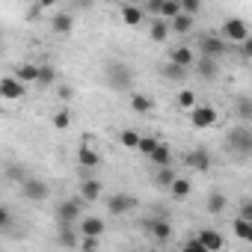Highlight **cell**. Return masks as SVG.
<instances>
[{"label":"cell","instance_id":"cell-1","mask_svg":"<svg viewBox=\"0 0 252 252\" xmlns=\"http://www.w3.org/2000/svg\"><path fill=\"white\" fill-rule=\"evenodd\" d=\"M104 74H107L110 89H116V92H128L134 86V71L125 65V63H119V60H110L107 68H104Z\"/></svg>","mask_w":252,"mask_h":252},{"label":"cell","instance_id":"cell-2","mask_svg":"<svg viewBox=\"0 0 252 252\" xmlns=\"http://www.w3.org/2000/svg\"><path fill=\"white\" fill-rule=\"evenodd\" d=\"M225 146H228L231 152H237L240 158H246V155L252 152V131L246 128V125H240V128L228 131V137H225Z\"/></svg>","mask_w":252,"mask_h":252},{"label":"cell","instance_id":"cell-3","mask_svg":"<svg viewBox=\"0 0 252 252\" xmlns=\"http://www.w3.org/2000/svg\"><path fill=\"white\" fill-rule=\"evenodd\" d=\"M187 113H190L193 128H214V125H217V119H220L217 107H211V104H193Z\"/></svg>","mask_w":252,"mask_h":252},{"label":"cell","instance_id":"cell-4","mask_svg":"<svg viewBox=\"0 0 252 252\" xmlns=\"http://www.w3.org/2000/svg\"><path fill=\"white\" fill-rule=\"evenodd\" d=\"M83 199L80 196H74V199H65V202H60L57 205V222H65V225H74L77 220H80V214H83Z\"/></svg>","mask_w":252,"mask_h":252},{"label":"cell","instance_id":"cell-5","mask_svg":"<svg viewBox=\"0 0 252 252\" xmlns=\"http://www.w3.org/2000/svg\"><path fill=\"white\" fill-rule=\"evenodd\" d=\"M21 193H24V199H30V202H45V199L51 196V187H48V181L27 175V178L21 181Z\"/></svg>","mask_w":252,"mask_h":252},{"label":"cell","instance_id":"cell-6","mask_svg":"<svg viewBox=\"0 0 252 252\" xmlns=\"http://www.w3.org/2000/svg\"><path fill=\"white\" fill-rule=\"evenodd\" d=\"M228 45H240L243 39H249V24L246 21H240V18H228L225 24H222V33H220Z\"/></svg>","mask_w":252,"mask_h":252},{"label":"cell","instance_id":"cell-7","mask_svg":"<svg viewBox=\"0 0 252 252\" xmlns=\"http://www.w3.org/2000/svg\"><path fill=\"white\" fill-rule=\"evenodd\" d=\"M199 48H202V57H211V60H220L228 54V42L222 36H202Z\"/></svg>","mask_w":252,"mask_h":252},{"label":"cell","instance_id":"cell-8","mask_svg":"<svg viewBox=\"0 0 252 252\" xmlns=\"http://www.w3.org/2000/svg\"><path fill=\"white\" fill-rule=\"evenodd\" d=\"M134 205H137V199H134L131 193H113V196L107 199V211H110L113 217H122V214L134 211Z\"/></svg>","mask_w":252,"mask_h":252},{"label":"cell","instance_id":"cell-9","mask_svg":"<svg viewBox=\"0 0 252 252\" xmlns=\"http://www.w3.org/2000/svg\"><path fill=\"white\" fill-rule=\"evenodd\" d=\"M146 231L149 237H155L158 243H166L172 237V222L163 220V217H155V220H146Z\"/></svg>","mask_w":252,"mask_h":252},{"label":"cell","instance_id":"cell-10","mask_svg":"<svg viewBox=\"0 0 252 252\" xmlns=\"http://www.w3.org/2000/svg\"><path fill=\"white\" fill-rule=\"evenodd\" d=\"M24 92H27V83H21L15 74L0 80V98H6V101H18V98H24Z\"/></svg>","mask_w":252,"mask_h":252},{"label":"cell","instance_id":"cell-11","mask_svg":"<svg viewBox=\"0 0 252 252\" xmlns=\"http://www.w3.org/2000/svg\"><path fill=\"white\" fill-rule=\"evenodd\" d=\"M184 163H187L190 169H196V172H208V169H211V155H208L205 149H193V152L184 158Z\"/></svg>","mask_w":252,"mask_h":252},{"label":"cell","instance_id":"cell-12","mask_svg":"<svg viewBox=\"0 0 252 252\" xmlns=\"http://www.w3.org/2000/svg\"><path fill=\"white\" fill-rule=\"evenodd\" d=\"M199 243L205 246V252H220V249L225 246L222 234H220V231H214V228H205V231L199 234Z\"/></svg>","mask_w":252,"mask_h":252},{"label":"cell","instance_id":"cell-13","mask_svg":"<svg viewBox=\"0 0 252 252\" xmlns=\"http://www.w3.org/2000/svg\"><path fill=\"white\" fill-rule=\"evenodd\" d=\"M77 163H80V166H86V169H95V166L101 163V155H98L92 146H86V143H83V146L77 149Z\"/></svg>","mask_w":252,"mask_h":252},{"label":"cell","instance_id":"cell-14","mask_svg":"<svg viewBox=\"0 0 252 252\" xmlns=\"http://www.w3.org/2000/svg\"><path fill=\"white\" fill-rule=\"evenodd\" d=\"M51 30H54L57 36H68V33L74 30V18H71V15H65V12H60V15H54V18H51Z\"/></svg>","mask_w":252,"mask_h":252},{"label":"cell","instance_id":"cell-15","mask_svg":"<svg viewBox=\"0 0 252 252\" xmlns=\"http://www.w3.org/2000/svg\"><path fill=\"white\" fill-rule=\"evenodd\" d=\"M104 228H107V225H104V220H101V217H83V220H80V231H83V234H89V237H101V234H104Z\"/></svg>","mask_w":252,"mask_h":252},{"label":"cell","instance_id":"cell-16","mask_svg":"<svg viewBox=\"0 0 252 252\" xmlns=\"http://www.w3.org/2000/svg\"><path fill=\"white\" fill-rule=\"evenodd\" d=\"M193 65H196V71H199L205 80H214V77L220 74V65H217V60H211V57H202V60H196Z\"/></svg>","mask_w":252,"mask_h":252},{"label":"cell","instance_id":"cell-17","mask_svg":"<svg viewBox=\"0 0 252 252\" xmlns=\"http://www.w3.org/2000/svg\"><path fill=\"white\" fill-rule=\"evenodd\" d=\"M143 18H146V12L140 6H122V24L137 27V24H143Z\"/></svg>","mask_w":252,"mask_h":252},{"label":"cell","instance_id":"cell-18","mask_svg":"<svg viewBox=\"0 0 252 252\" xmlns=\"http://www.w3.org/2000/svg\"><path fill=\"white\" fill-rule=\"evenodd\" d=\"M36 83H39V86H54V83H57V68H54L51 63H39Z\"/></svg>","mask_w":252,"mask_h":252},{"label":"cell","instance_id":"cell-19","mask_svg":"<svg viewBox=\"0 0 252 252\" xmlns=\"http://www.w3.org/2000/svg\"><path fill=\"white\" fill-rule=\"evenodd\" d=\"M149 160H152L155 166H169V163H172V152H169V146L158 143V146H155V152L149 155Z\"/></svg>","mask_w":252,"mask_h":252},{"label":"cell","instance_id":"cell-20","mask_svg":"<svg viewBox=\"0 0 252 252\" xmlns=\"http://www.w3.org/2000/svg\"><path fill=\"white\" fill-rule=\"evenodd\" d=\"M169 21H172V24H169V27H172V30H175V33H181V36H184V33H190V30H193V15H187V12H178V15H172V18H169Z\"/></svg>","mask_w":252,"mask_h":252},{"label":"cell","instance_id":"cell-21","mask_svg":"<svg viewBox=\"0 0 252 252\" xmlns=\"http://www.w3.org/2000/svg\"><path fill=\"white\" fill-rule=\"evenodd\" d=\"M169 60H172V63H178V65H184V68H190V65L196 63V57H193V51H190L187 45H181V48H175V51L169 54Z\"/></svg>","mask_w":252,"mask_h":252},{"label":"cell","instance_id":"cell-22","mask_svg":"<svg viewBox=\"0 0 252 252\" xmlns=\"http://www.w3.org/2000/svg\"><path fill=\"white\" fill-rule=\"evenodd\" d=\"M80 199L89 205V202H98L101 199V184L98 181H83L80 184Z\"/></svg>","mask_w":252,"mask_h":252},{"label":"cell","instance_id":"cell-23","mask_svg":"<svg viewBox=\"0 0 252 252\" xmlns=\"http://www.w3.org/2000/svg\"><path fill=\"white\" fill-rule=\"evenodd\" d=\"M163 77H166V80H172V83H181V80H184V77H187V68H184V65H178V63H172V60H169V63H166V65H163Z\"/></svg>","mask_w":252,"mask_h":252},{"label":"cell","instance_id":"cell-24","mask_svg":"<svg viewBox=\"0 0 252 252\" xmlns=\"http://www.w3.org/2000/svg\"><path fill=\"white\" fill-rule=\"evenodd\" d=\"M190 190H193V184H190L187 178H178V175H175V178H172V184H169V193H172L175 199H187V196H190Z\"/></svg>","mask_w":252,"mask_h":252},{"label":"cell","instance_id":"cell-25","mask_svg":"<svg viewBox=\"0 0 252 252\" xmlns=\"http://www.w3.org/2000/svg\"><path fill=\"white\" fill-rule=\"evenodd\" d=\"M231 231L240 237V240H252V220H243V217H234L231 222Z\"/></svg>","mask_w":252,"mask_h":252},{"label":"cell","instance_id":"cell-26","mask_svg":"<svg viewBox=\"0 0 252 252\" xmlns=\"http://www.w3.org/2000/svg\"><path fill=\"white\" fill-rule=\"evenodd\" d=\"M36 74H39V63H24V65L15 71V77H18L21 83H36Z\"/></svg>","mask_w":252,"mask_h":252},{"label":"cell","instance_id":"cell-27","mask_svg":"<svg viewBox=\"0 0 252 252\" xmlns=\"http://www.w3.org/2000/svg\"><path fill=\"white\" fill-rule=\"evenodd\" d=\"M57 243H63V246H77L80 240H77V234H74V228H71V225L60 222V234H57Z\"/></svg>","mask_w":252,"mask_h":252},{"label":"cell","instance_id":"cell-28","mask_svg":"<svg viewBox=\"0 0 252 252\" xmlns=\"http://www.w3.org/2000/svg\"><path fill=\"white\" fill-rule=\"evenodd\" d=\"M166 36H169L166 18H155V21H152V39H155V42H166Z\"/></svg>","mask_w":252,"mask_h":252},{"label":"cell","instance_id":"cell-29","mask_svg":"<svg viewBox=\"0 0 252 252\" xmlns=\"http://www.w3.org/2000/svg\"><path fill=\"white\" fill-rule=\"evenodd\" d=\"M172 178H175L172 163H169V166H158V172H155V184H158V187H169V184H172Z\"/></svg>","mask_w":252,"mask_h":252},{"label":"cell","instance_id":"cell-30","mask_svg":"<svg viewBox=\"0 0 252 252\" xmlns=\"http://www.w3.org/2000/svg\"><path fill=\"white\" fill-rule=\"evenodd\" d=\"M225 205H228L225 193H211V196H208V211H211V214H222Z\"/></svg>","mask_w":252,"mask_h":252},{"label":"cell","instance_id":"cell-31","mask_svg":"<svg viewBox=\"0 0 252 252\" xmlns=\"http://www.w3.org/2000/svg\"><path fill=\"white\" fill-rule=\"evenodd\" d=\"M131 107H134L137 113H143V116H146V113H152V98H149V95H137V92H134V95H131Z\"/></svg>","mask_w":252,"mask_h":252},{"label":"cell","instance_id":"cell-32","mask_svg":"<svg viewBox=\"0 0 252 252\" xmlns=\"http://www.w3.org/2000/svg\"><path fill=\"white\" fill-rule=\"evenodd\" d=\"M119 143H122L125 149H134V152H137V143H140V134H137V131H131V128H125V131L119 134Z\"/></svg>","mask_w":252,"mask_h":252},{"label":"cell","instance_id":"cell-33","mask_svg":"<svg viewBox=\"0 0 252 252\" xmlns=\"http://www.w3.org/2000/svg\"><path fill=\"white\" fill-rule=\"evenodd\" d=\"M181 12V6H178V0H163V3H160V12H158V18H172V15H178Z\"/></svg>","mask_w":252,"mask_h":252},{"label":"cell","instance_id":"cell-34","mask_svg":"<svg viewBox=\"0 0 252 252\" xmlns=\"http://www.w3.org/2000/svg\"><path fill=\"white\" fill-rule=\"evenodd\" d=\"M68 125H71V113L63 107V110H57L54 113V128H60V131H65L68 128Z\"/></svg>","mask_w":252,"mask_h":252},{"label":"cell","instance_id":"cell-35","mask_svg":"<svg viewBox=\"0 0 252 252\" xmlns=\"http://www.w3.org/2000/svg\"><path fill=\"white\" fill-rule=\"evenodd\" d=\"M178 6H181V12H187V15H196V12L205 6V0H178Z\"/></svg>","mask_w":252,"mask_h":252},{"label":"cell","instance_id":"cell-36","mask_svg":"<svg viewBox=\"0 0 252 252\" xmlns=\"http://www.w3.org/2000/svg\"><path fill=\"white\" fill-rule=\"evenodd\" d=\"M237 116H240L243 122H249V119H252V101H249L246 95H243V98L237 101Z\"/></svg>","mask_w":252,"mask_h":252},{"label":"cell","instance_id":"cell-37","mask_svg":"<svg viewBox=\"0 0 252 252\" xmlns=\"http://www.w3.org/2000/svg\"><path fill=\"white\" fill-rule=\"evenodd\" d=\"M155 146H158V137H140V143H137V152H143L146 158L155 152Z\"/></svg>","mask_w":252,"mask_h":252},{"label":"cell","instance_id":"cell-38","mask_svg":"<svg viewBox=\"0 0 252 252\" xmlns=\"http://www.w3.org/2000/svg\"><path fill=\"white\" fill-rule=\"evenodd\" d=\"M193 104H196V95H193L190 89H181V92H178V107H181V110H190Z\"/></svg>","mask_w":252,"mask_h":252},{"label":"cell","instance_id":"cell-39","mask_svg":"<svg viewBox=\"0 0 252 252\" xmlns=\"http://www.w3.org/2000/svg\"><path fill=\"white\" fill-rule=\"evenodd\" d=\"M160 3H163V0H146L143 12H146V15H155V18H158V12H160Z\"/></svg>","mask_w":252,"mask_h":252},{"label":"cell","instance_id":"cell-40","mask_svg":"<svg viewBox=\"0 0 252 252\" xmlns=\"http://www.w3.org/2000/svg\"><path fill=\"white\" fill-rule=\"evenodd\" d=\"M6 175H9V178H12V181H18V184H21V181H24V178H27V172H24V169H21V166H9V169H6Z\"/></svg>","mask_w":252,"mask_h":252},{"label":"cell","instance_id":"cell-41","mask_svg":"<svg viewBox=\"0 0 252 252\" xmlns=\"http://www.w3.org/2000/svg\"><path fill=\"white\" fill-rule=\"evenodd\" d=\"M54 86H57V98H60V101H68V98L74 95V92H71V86H65V83H63V86H60V83H54Z\"/></svg>","mask_w":252,"mask_h":252},{"label":"cell","instance_id":"cell-42","mask_svg":"<svg viewBox=\"0 0 252 252\" xmlns=\"http://www.w3.org/2000/svg\"><path fill=\"white\" fill-rule=\"evenodd\" d=\"M9 222H12V214H9L3 205H0V231H3V228H9Z\"/></svg>","mask_w":252,"mask_h":252},{"label":"cell","instance_id":"cell-43","mask_svg":"<svg viewBox=\"0 0 252 252\" xmlns=\"http://www.w3.org/2000/svg\"><path fill=\"white\" fill-rule=\"evenodd\" d=\"M184 249H187V252H205V246L199 243V237H196V240H187V243H184Z\"/></svg>","mask_w":252,"mask_h":252},{"label":"cell","instance_id":"cell-44","mask_svg":"<svg viewBox=\"0 0 252 252\" xmlns=\"http://www.w3.org/2000/svg\"><path fill=\"white\" fill-rule=\"evenodd\" d=\"M80 246H83V249H95V246H98V237H89V234H83Z\"/></svg>","mask_w":252,"mask_h":252},{"label":"cell","instance_id":"cell-45","mask_svg":"<svg viewBox=\"0 0 252 252\" xmlns=\"http://www.w3.org/2000/svg\"><path fill=\"white\" fill-rule=\"evenodd\" d=\"M240 217L243 220H252V205L249 202H240Z\"/></svg>","mask_w":252,"mask_h":252},{"label":"cell","instance_id":"cell-46","mask_svg":"<svg viewBox=\"0 0 252 252\" xmlns=\"http://www.w3.org/2000/svg\"><path fill=\"white\" fill-rule=\"evenodd\" d=\"M33 3H36L39 9H51V6H57V0H33Z\"/></svg>","mask_w":252,"mask_h":252},{"label":"cell","instance_id":"cell-47","mask_svg":"<svg viewBox=\"0 0 252 252\" xmlns=\"http://www.w3.org/2000/svg\"><path fill=\"white\" fill-rule=\"evenodd\" d=\"M39 15H42V9H39V6H36V3H33V9H30V12H27V18H30V21H36V18H39Z\"/></svg>","mask_w":252,"mask_h":252},{"label":"cell","instance_id":"cell-48","mask_svg":"<svg viewBox=\"0 0 252 252\" xmlns=\"http://www.w3.org/2000/svg\"><path fill=\"white\" fill-rule=\"evenodd\" d=\"M77 6H92V0H74Z\"/></svg>","mask_w":252,"mask_h":252}]
</instances>
